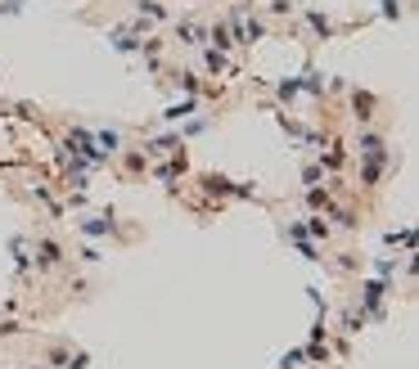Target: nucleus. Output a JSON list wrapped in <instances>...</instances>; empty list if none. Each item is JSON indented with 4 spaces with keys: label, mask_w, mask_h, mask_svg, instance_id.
<instances>
[{
    "label": "nucleus",
    "mask_w": 419,
    "mask_h": 369,
    "mask_svg": "<svg viewBox=\"0 0 419 369\" xmlns=\"http://www.w3.org/2000/svg\"><path fill=\"white\" fill-rule=\"evenodd\" d=\"M41 262H45V266L59 262V243H41Z\"/></svg>",
    "instance_id": "nucleus-1"
},
{
    "label": "nucleus",
    "mask_w": 419,
    "mask_h": 369,
    "mask_svg": "<svg viewBox=\"0 0 419 369\" xmlns=\"http://www.w3.org/2000/svg\"><path fill=\"white\" fill-rule=\"evenodd\" d=\"M185 113H194V104H190V100H185V104H176V108H167V117H171V122H176V117H185Z\"/></svg>",
    "instance_id": "nucleus-2"
}]
</instances>
